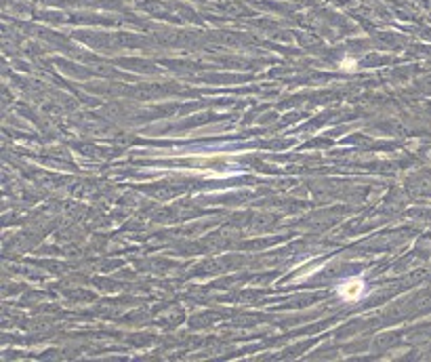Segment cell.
Segmentation results:
<instances>
[{
    "instance_id": "obj_1",
    "label": "cell",
    "mask_w": 431,
    "mask_h": 362,
    "mask_svg": "<svg viewBox=\"0 0 431 362\" xmlns=\"http://www.w3.org/2000/svg\"><path fill=\"white\" fill-rule=\"evenodd\" d=\"M339 293H341L343 299H358L360 295L364 293V282L360 280V278H351L347 282H343L341 289H339Z\"/></svg>"
}]
</instances>
